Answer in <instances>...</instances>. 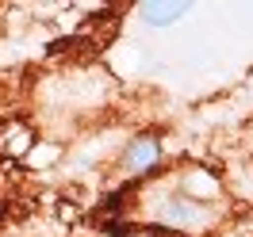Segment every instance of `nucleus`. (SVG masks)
Returning <instances> with one entry per match:
<instances>
[{
    "label": "nucleus",
    "mask_w": 253,
    "mask_h": 237,
    "mask_svg": "<svg viewBox=\"0 0 253 237\" xmlns=\"http://www.w3.org/2000/svg\"><path fill=\"white\" fill-rule=\"evenodd\" d=\"M150 222L184 237L219 234L226 222V195L219 176L207 169H184L165 180L158 191H150Z\"/></svg>",
    "instance_id": "nucleus-1"
},
{
    "label": "nucleus",
    "mask_w": 253,
    "mask_h": 237,
    "mask_svg": "<svg viewBox=\"0 0 253 237\" xmlns=\"http://www.w3.org/2000/svg\"><path fill=\"white\" fill-rule=\"evenodd\" d=\"M161 165V142L154 134H138V138H130V145L123 149V169L130 176H146L154 172Z\"/></svg>",
    "instance_id": "nucleus-2"
},
{
    "label": "nucleus",
    "mask_w": 253,
    "mask_h": 237,
    "mask_svg": "<svg viewBox=\"0 0 253 237\" xmlns=\"http://www.w3.org/2000/svg\"><path fill=\"white\" fill-rule=\"evenodd\" d=\"M188 16V4H173V0H150L142 4V19L150 27H173L176 19Z\"/></svg>",
    "instance_id": "nucleus-3"
}]
</instances>
